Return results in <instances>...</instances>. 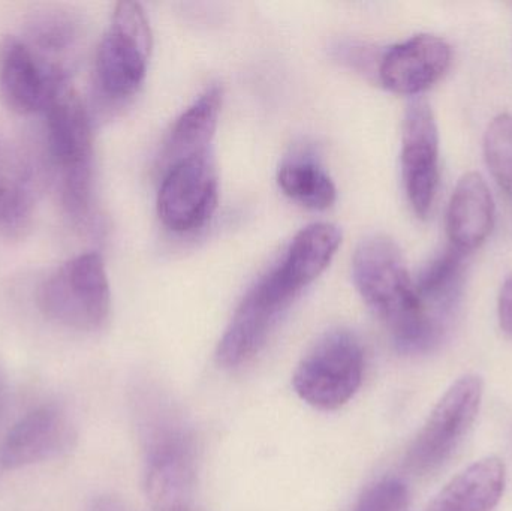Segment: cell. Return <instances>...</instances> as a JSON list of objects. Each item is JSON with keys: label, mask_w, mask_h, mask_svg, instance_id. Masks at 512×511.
<instances>
[{"label": "cell", "mask_w": 512, "mask_h": 511, "mask_svg": "<svg viewBox=\"0 0 512 511\" xmlns=\"http://www.w3.org/2000/svg\"><path fill=\"white\" fill-rule=\"evenodd\" d=\"M358 293L388 327L399 350L427 353L447 332L430 317L409 276L402 252L384 236L367 237L352 258Z\"/></svg>", "instance_id": "obj_1"}, {"label": "cell", "mask_w": 512, "mask_h": 511, "mask_svg": "<svg viewBox=\"0 0 512 511\" xmlns=\"http://www.w3.org/2000/svg\"><path fill=\"white\" fill-rule=\"evenodd\" d=\"M147 498L156 511H189L198 479L194 432L158 393L138 402Z\"/></svg>", "instance_id": "obj_2"}, {"label": "cell", "mask_w": 512, "mask_h": 511, "mask_svg": "<svg viewBox=\"0 0 512 511\" xmlns=\"http://www.w3.org/2000/svg\"><path fill=\"white\" fill-rule=\"evenodd\" d=\"M48 155L57 176L63 209L75 222L89 221L93 204V137L89 113L69 84L44 110Z\"/></svg>", "instance_id": "obj_3"}, {"label": "cell", "mask_w": 512, "mask_h": 511, "mask_svg": "<svg viewBox=\"0 0 512 511\" xmlns=\"http://www.w3.org/2000/svg\"><path fill=\"white\" fill-rule=\"evenodd\" d=\"M38 306L45 318L68 329H102L110 317L111 291L101 255H78L54 270L39 287Z\"/></svg>", "instance_id": "obj_4"}, {"label": "cell", "mask_w": 512, "mask_h": 511, "mask_svg": "<svg viewBox=\"0 0 512 511\" xmlns=\"http://www.w3.org/2000/svg\"><path fill=\"white\" fill-rule=\"evenodd\" d=\"M153 36L149 18L137 2H120L96 53L95 77L108 101L132 98L146 80Z\"/></svg>", "instance_id": "obj_5"}, {"label": "cell", "mask_w": 512, "mask_h": 511, "mask_svg": "<svg viewBox=\"0 0 512 511\" xmlns=\"http://www.w3.org/2000/svg\"><path fill=\"white\" fill-rule=\"evenodd\" d=\"M364 353L348 330L322 336L295 369L292 386L306 404L334 411L348 404L363 383Z\"/></svg>", "instance_id": "obj_6"}, {"label": "cell", "mask_w": 512, "mask_h": 511, "mask_svg": "<svg viewBox=\"0 0 512 511\" xmlns=\"http://www.w3.org/2000/svg\"><path fill=\"white\" fill-rule=\"evenodd\" d=\"M297 296L280 278L276 267L259 279L240 303L219 342V365L236 369L254 360Z\"/></svg>", "instance_id": "obj_7"}, {"label": "cell", "mask_w": 512, "mask_h": 511, "mask_svg": "<svg viewBox=\"0 0 512 511\" xmlns=\"http://www.w3.org/2000/svg\"><path fill=\"white\" fill-rule=\"evenodd\" d=\"M483 395V381L477 375H466L456 381L409 447L406 467L417 474L432 473L442 467L477 420Z\"/></svg>", "instance_id": "obj_8"}, {"label": "cell", "mask_w": 512, "mask_h": 511, "mask_svg": "<svg viewBox=\"0 0 512 511\" xmlns=\"http://www.w3.org/2000/svg\"><path fill=\"white\" fill-rule=\"evenodd\" d=\"M219 180L212 153L189 156L165 171L158 194V216L174 233H192L209 222L218 207Z\"/></svg>", "instance_id": "obj_9"}, {"label": "cell", "mask_w": 512, "mask_h": 511, "mask_svg": "<svg viewBox=\"0 0 512 511\" xmlns=\"http://www.w3.org/2000/svg\"><path fill=\"white\" fill-rule=\"evenodd\" d=\"M68 84V72L39 57L23 39L0 42V96L17 114L44 111L54 93Z\"/></svg>", "instance_id": "obj_10"}, {"label": "cell", "mask_w": 512, "mask_h": 511, "mask_svg": "<svg viewBox=\"0 0 512 511\" xmlns=\"http://www.w3.org/2000/svg\"><path fill=\"white\" fill-rule=\"evenodd\" d=\"M402 171L412 209L420 218H426L438 191L439 132L432 108L424 99H414L406 108Z\"/></svg>", "instance_id": "obj_11"}, {"label": "cell", "mask_w": 512, "mask_h": 511, "mask_svg": "<svg viewBox=\"0 0 512 511\" xmlns=\"http://www.w3.org/2000/svg\"><path fill=\"white\" fill-rule=\"evenodd\" d=\"M75 429L57 405H42L21 417L0 446V467L20 470L65 455L74 446Z\"/></svg>", "instance_id": "obj_12"}, {"label": "cell", "mask_w": 512, "mask_h": 511, "mask_svg": "<svg viewBox=\"0 0 512 511\" xmlns=\"http://www.w3.org/2000/svg\"><path fill=\"white\" fill-rule=\"evenodd\" d=\"M450 45L433 35H417L391 47L379 65V78L391 92L418 95L438 83L450 68Z\"/></svg>", "instance_id": "obj_13"}, {"label": "cell", "mask_w": 512, "mask_h": 511, "mask_svg": "<svg viewBox=\"0 0 512 511\" xmlns=\"http://www.w3.org/2000/svg\"><path fill=\"white\" fill-rule=\"evenodd\" d=\"M495 224V201L486 180L468 173L459 180L447 213L450 246L463 254L480 248Z\"/></svg>", "instance_id": "obj_14"}, {"label": "cell", "mask_w": 512, "mask_h": 511, "mask_svg": "<svg viewBox=\"0 0 512 511\" xmlns=\"http://www.w3.org/2000/svg\"><path fill=\"white\" fill-rule=\"evenodd\" d=\"M507 482L504 462L486 458L454 477L426 511H493Z\"/></svg>", "instance_id": "obj_15"}, {"label": "cell", "mask_w": 512, "mask_h": 511, "mask_svg": "<svg viewBox=\"0 0 512 511\" xmlns=\"http://www.w3.org/2000/svg\"><path fill=\"white\" fill-rule=\"evenodd\" d=\"M342 243L339 228L327 222L303 228L292 240L277 273L295 293L300 294L328 266Z\"/></svg>", "instance_id": "obj_16"}, {"label": "cell", "mask_w": 512, "mask_h": 511, "mask_svg": "<svg viewBox=\"0 0 512 511\" xmlns=\"http://www.w3.org/2000/svg\"><path fill=\"white\" fill-rule=\"evenodd\" d=\"M222 98V87L216 84L207 87L197 101L176 120L162 153V162L167 168L189 156L210 152V143L218 128Z\"/></svg>", "instance_id": "obj_17"}, {"label": "cell", "mask_w": 512, "mask_h": 511, "mask_svg": "<svg viewBox=\"0 0 512 511\" xmlns=\"http://www.w3.org/2000/svg\"><path fill=\"white\" fill-rule=\"evenodd\" d=\"M35 204L33 173L29 162L0 141V230L20 233Z\"/></svg>", "instance_id": "obj_18"}, {"label": "cell", "mask_w": 512, "mask_h": 511, "mask_svg": "<svg viewBox=\"0 0 512 511\" xmlns=\"http://www.w3.org/2000/svg\"><path fill=\"white\" fill-rule=\"evenodd\" d=\"M78 39L80 26L71 14L65 11H47L30 20L23 41L39 57L66 71V57L75 50Z\"/></svg>", "instance_id": "obj_19"}, {"label": "cell", "mask_w": 512, "mask_h": 511, "mask_svg": "<svg viewBox=\"0 0 512 511\" xmlns=\"http://www.w3.org/2000/svg\"><path fill=\"white\" fill-rule=\"evenodd\" d=\"M277 183L286 197L313 210H325L336 201V186L331 177L309 158H292L277 171Z\"/></svg>", "instance_id": "obj_20"}, {"label": "cell", "mask_w": 512, "mask_h": 511, "mask_svg": "<svg viewBox=\"0 0 512 511\" xmlns=\"http://www.w3.org/2000/svg\"><path fill=\"white\" fill-rule=\"evenodd\" d=\"M484 156L496 182L505 191L512 189V116L499 114L484 135Z\"/></svg>", "instance_id": "obj_21"}, {"label": "cell", "mask_w": 512, "mask_h": 511, "mask_svg": "<svg viewBox=\"0 0 512 511\" xmlns=\"http://www.w3.org/2000/svg\"><path fill=\"white\" fill-rule=\"evenodd\" d=\"M409 492L402 480L387 477L361 495L354 511H406Z\"/></svg>", "instance_id": "obj_22"}, {"label": "cell", "mask_w": 512, "mask_h": 511, "mask_svg": "<svg viewBox=\"0 0 512 511\" xmlns=\"http://www.w3.org/2000/svg\"><path fill=\"white\" fill-rule=\"evenodd\" d=\"M499 321L504 332L512 338V276L505 281L499 296Z\"/></svg>", "instance_id": "obj_23"}, {"label": "cell", "mask_w": 512, "mask_h": 511, "mask_svg": "<svg viewBox=\"0 0 512 511\" xmlns=\"http://www.w3.org/2000/svg\"><path fill=\"white\" fill-rule=\"evenodd\" d=\"M90 511H129L128 507L113 497H101L92 504Z\"/></svg>", "instance_id": "obj_24"}, {"label": "cell", "mask_w": 512, "mask_h": 511, "mask_svg": "<svg viewBox=\"0 0 512 511\" xmlns=\"http://www.w3.org/2000/svg\"><path fill=\"white\" fill-rule=\"evenodd\" d=\"M8 375H6L5 368L0 363V426H2L3 419H5L6 408H8Z\"/></svg>", "instance_id": "obj_25"}]
</instances>
